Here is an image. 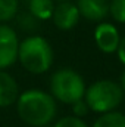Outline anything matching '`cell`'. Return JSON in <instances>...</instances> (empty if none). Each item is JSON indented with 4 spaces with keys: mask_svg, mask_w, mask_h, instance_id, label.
<instances>
[{
    "mask_svg": "<svg viewBox=\"0 0 125 127\" xmlns=\"http://www.w3.org/2000/svg\"><path fill=\"white\" fill-rule=\"evenodd\" d=\"M15 106L19 120L30 127L50 126L58 117L56 99L49 92L37 87L19 92Z\"/></svg>",
    "mask_w": 125,
    "mask_h": 127,
    "instance_id": "1",
    "label": "cell"
},
{
    "mask_svg": "<svg viewBox=\"0 0 125 127\" xmlns=\"http://www.w3.org/2000/svg\"><path fill=\"white\" fill-rule=\"evenodd\" d=\"M18 62L27 72L34 75L49 72L55 62V52L50 41L40 34L27 35L19 41Z\"/></svg>",
    "mask_w": 125,
    "mask_h": 127,
    "instance_id": "2",
    "label": "cell"
},
{
    "mask_svg": "<svg viewBox=\"0 0 125 127\" xmlns=\"http://www.w3.org/2000/svg\"><path fill=\"white\" fill-rule=\"evenodd\" d=\"M85 80L74 68L63 66L52 72L49 78V93L63 105H72L77 100L84 99L85 95Z\"/></svg>",
    "mask_w": 125,
    "mask_h": 127,
    "instance_id": "3",
    "label": "cell"
},
{
    "mask_svg": "<svg viewBox=\"0 0 125 127\" xmlns=\"http://www.w3.org/2000/svg\"><path fill=\"white\" fill-rule=\"evenodd\" d=\"M124 93L118 81L112 78H100L93 81L85 89L84 100L90 108V112L104 114L118 109L122 103Z\"/></svg>",
    "mask_w": 125,
    "mask_h": 127,
    "instance_id": "4",
    "label": "cell"
},
{
    "mask_svg": "<svg viewBox=\"0 0 125 127\" xmlns=\"http://www.w3.org/2000/svg\"><path fill=\"white\" fill-rule=\"evenodd\" d=\"M19 38L13 27L0 24V69H9L18 62Z\"/></svg>",
    "mask_w": 125,
    "mask_h": 127,
    "instance_id": "5",
    "label": "cell"
},
{
    "mask_svg": "<svg viewBox=\"0 0 125 127\" xmlns=\"http://www.w3.org/2000/svg\"><path fill=\"white\" fill-rule=\"evenodd\" d=\"M93 37L94 43L100 52H103L106 55L116 53V49H118L119 41H121V34H119V30L116 28L115 24L107 22V21L97 22Z\"/></svg>",
    "mask_w": 125,
    "mask_h": 127,
    "instance_id": "6",
    "label": "cell"
},
{
    "mask_svg": "<svg viewBox=\"0 0 125 127\" xmlns=\"http://www.w3.org/2000/svg\"><path fill=\"white\" fill-rule=\"evenodd\" d=\"M80 19H81V15L78 12L77 4L72 3V0L58 1L55 4L53 13H52V22L58 30L69 31L77 27Z\"/></svg>",
    "mask_w": 125,
    "mask_h": 127,
    "instance_id": "7",
    "label": "cell"
},
{
    "mask_svg": "<svg viewBox=\"0 0 125 127\" xmlns=\"http://www.w3.org/2000/svg\"><path fill=\"white\" fill-rule=\"evenodd\" d=\"M81 18L90 22H102L109 15V0H77Z\"/></svg>",
    "mask_w": 125,
    "mask_h": 127,
    "instance_id": "8",
    "label": "cell"
},
{
    "mask_svg": "<svg viewBox=\"0 0 125 127\" xmlns=\"http://www.w3.org/2000/svg\"><path fill=\"white\" fill-rule=\"evenodd\" d=\"M19 92L21 90L16 78L7 69H0V108H9L15 105Z\"/></svg>",
    "mask_w": 125,
    "mask_h": 127,
    "instance_id": "9",
    "label": "cell"
},
{
    "mask_svg": "<svg viewBox=\"0 0 125 127\" xmlns=\"http://www.w3.org/2000/svg\"><path fill=\"white\" fill-rule=\"evenodd\" d=\"M53 9H55V0H30L27 3V10L41 22L52 19Z\"/></svg>",
    "mask_w": 125,
    "mask_h": 127,
    "instance_id": "10",
    "label": "cell"
},
{
    "mask_svg": "<svg viewBox=\"0 0 125 127\" xmlns=\"http://www.w3.org/2000/svg\"><path fill=\"white\" fill-rule=\"evenodd\" d=\"M90 127H125V114L118 109L99 114Z\"/></svg>",
    "mask_w": 125,
    "mask_h": 127,
    "instance_id": "11",
    "label": "cell"
},
{
    "mask_svg": "<svg viewBox=\"0 0 125 127\" xmlns=\"http://www.w3.org/2000/svg\"><path fill=\"white\" fill-rule=\"evenodd\" d=\"M15 19H16V25L21 28V31L27 32L28 35H30V34H37V31L40 30L41 21H38L32 13L28 12V10H24V12H19V10H18Z\"/></svg>",
    "mask_w": 125,
    "mask_h": 127,
    "instance_id": "12",
    "label": "cell"
},
{
    "mask_svg": "<svg viewBox=\"0 0 125 127\" xmlns=\"http://www.w3.org/2000/svg\"><path fill=\"white\" fill-rule=\"evenodd\" d=\"M19 10V0H0V24L15 19Z\"/></svg>",
    "mask_w": 125,
    "mask_h": 127,
    "instance_id": "13",
    "label": "cell"
},
{
    "mask_svg": "<svg viewBox=\"0 0 125 127\" xmlns=\"http://www.w3.org/2000/svg\"><path fill=\"white\" fill-rule=\"evenodd\" d=\"M109 15L115 22L125 24V0H109Z\"/></svg>",
    "mask_w": 125,
    "mask_h": 127,
    "instance_id": "14",
    "label": "cell"
},
{
    "mask_svg": "<svg viewBox=\"0 0 125 127\" xmlns=\"http://www.w3.org/2000/svg\"><path fill=\"white\" fill-rule=\"evenodd\" d=\"M52 127H90L84 118H80V117H75V115H63L61 118L55 120V124Z\"/></svg>",
    "mask_w": 125,
    "mask_h": 127,
    "instance_id": "15",
    "label": "cell"
},
{
    "mask_svg": "<svg viewBox=\"0 0 125 127\" xmlns=\"http://www.w3.org/2000/svg\"><path fill=\"white\" fill-rule=\"evenodd\" d=\"M71 108H72V115L80 117V118H84L87 114H90V108H88V105L85 103V100H84V99L77 100L75 103H72V105H71Z\"/></svg>",
    "mask_w": 125,
    "mask_h": 127,
    "instance_id": "16",
    "label": "cell"
},
{
    "mask_svg": "<svg viewBox=\"0 0 125 127\" xmlns=\"http://www.w3.org/2000/svg\"><path fill=\"white\" fill-rule=\"evenodd\" d=\"M116 56H118V61L125 66V35H121V41L116 49Z\"/></svg>",
    "mask_w": 125,
    "mask_h": 127,
    "instance_id": "17",
    "label": "cell"
},
{
    "mask_svg": "<svg viewBox=\"0 0 125 127\" xmlns=\"http://www.w3.org/2000/svg\"><path fill=\"white\" fill-rule=\"evenodd\" d=\"M118 84H119V87H121V90H122V93L125 96V69L122 71V74H121V77L118 80Z\"/></svg>",
    "mask_w": 125,
    "mask_h": 127,
    "instance_id": "18",
    "label": "cell"
},
{
    "mask_svg": "<svg viewBox=\"0 0 125 127\" xmlns=\"http://www.w3.org/2000/svg\"><path fill=\"white\" fill-rule=\"evenodd\" d=\"M28 1H30V0H19V3H24L25 6H27V3H28Z\"/></svg>",
    "mask_w": 125,
    "mask_h": 127,
    "instance_id": "19",
    "label": "cell"
},
{
    "mask_svg": "<svg viewBox=\"0 0 125 127\" xmlns=\"http://www.w3.org/2000/svg\"><path fill=\"white\" fill-rule=\"evenodd\" d=\"M56 1H66V0H56Z\"/></svg>",
    "mask_w": 125,
    "mask_h": 127,
    "instance_id": "20",
    "label": "cell"
},
{
    "mask_svg": "<svg viewBox=\"0 0 125 127\" xmlns=\"http://www.w3.org/2000/svg\"><path fill=\"white\" fill-rule=\"evenodd\" d=\"M41 127H49V126H41Z\"/></svg>",
    "mask_w": 125,
    "mask_h": 127,
    "instance_id": "21",
    "label": "cell"
}]
</instances>
